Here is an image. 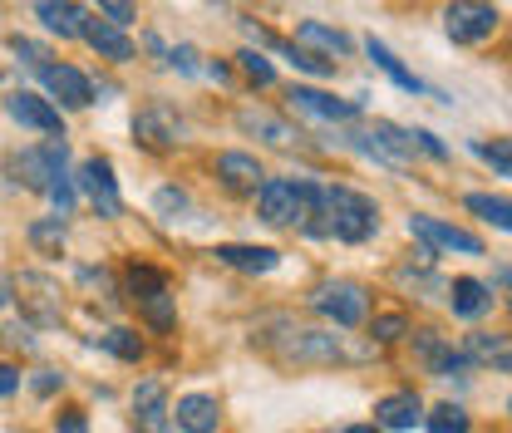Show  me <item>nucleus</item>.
<instances>
[{
	"instance_id": "f257e3e1",
	"label": "nucleus",
	"mask_w": 512,
	"mask_h": 433,
	"mask_svg": "<svg viewBox=\"0 0 512 433\" xmlns=\"http://www.w3.org/2000/svg\"><path fill=\"white\" fill-rule=\"evenodd\" d=\"M252 345H261L271 360L281 365H296V370H330V365H365L375 355V340L360 345L350 335H335V330H311V325H291V320H266L256 325Z\"/></svg>"
},
{
	"instance_id": "f03ea898",
	"label": "nucleus",
	"mask_w": 512,
	"mask_h": 433,
	"mask_svg": "<svg viewBox=\"0 0 512 433\" xmlns=\"http://www.w3.org/2000/svg\"><path fill=\"white\" fill-rule=\"evenodd\" d=\"M306 232L360 247V242H370L380 232V207H375V197H365V192H355L345 183H316V202H311Z\"/></svg>"
},
{
	"instance_id": "7ed1b4c3",
	"label": "nucleus",
	"mask_w": 512,
	"mask_h": 433,
	"mask_svg": "<svg viewBox=\"0 0 512 433\" xmlns=\"http://www.w3.org/2000/svg\"><path fill=\"white\" fill-rule=\"evenodd\" d=\"M124 296L138 306V315H143L158 335H168V330L178 325V306H173L168 276H163L158 266H148V261H128L124 266Z\"/></svg>"
},
{
	"instance_id": "20e7f679",
	"label": "nucleus",
	"mask_w": 512,
	"mask_h": 433,
	"mask_svg": "<svg viewBox=\"0 0 512 433\" xmlns=\"http://www.w3.org/2000/svg\"><path fill=\"white\" fill-rule=\"evenodd\" d=\"M311 202H316V183L311 178H266L256 192V217L266 227H301L311 222Z\"/></svg>"
},
{
	"instance_id": "39448f33",
	"label": "nucleus",
	"mask_w": 512,
	"mask_h": 433,
	"mask_svg": "<svg viewBox=\"0 0 512 433\" xmlns=\"http://www.w3.org/2000/svg\"><path fill=\"white\" fill-rule=\"evenodd\" d=\"M64 163H69L64 138H45V143L15 148V153L5 158V173H10V183L35 187V192H50V187L64 178Z\"/></svg>"
},
{
	"instance_id": "423d86ee",
	"label": "nucleus",
	"mask_w": 512,
	"mask_h": 433,
	"mask_svg": "<svg viewBox=\"0 0 512 433\" xmlns=\"http://www.w3.org/2000/svg\"><path fill=\"white\" fill-rule=\"evenodd\" d=\"M311 306H316L335 330H355V325H365V315H370V291L355 286V281H320L316 291H311Z\"/></svg>"
},
{
	"instance_id": "0eeeda50",
	"label": "nucleus",
	"mask_w": 512,
	"mask_h": 433,
	"mask_svg": "<svg viewBox=\"0 0 512 433\" xmlns=\"http://www.w3.org/2000/svg\"><path fill=\"white\" fill-rule=\"evenodd\" d=\"M15 301H20V315L40 330H55L64 320V306H60V286L45 276V271H20L15 276Z\"/></svg>"
},
{
	"instance_id": "6e6552de",
	"label": "nucleus",
	"mask_w": 512,
	"mask_h": 433,
	"mask_svg": "<svg viewBox=\"0 0 512 433\" xmlns=\"http://www.w3.org/2000/svg\"><path fill=\"white\" fill-rule=\"evenodd\" d=\"M498 30V10L488 0H448L444 5V35L453 45H483Z\"/></svg>"
},
{
	"instance_id": "1a4fd4ad",
	"label": "nucleus",
	"mask_w": 512,
	"mask_h": 433,
	"mask_svg": "<svg viewBox=\"0 0 512 433\" xmlns=\"http://www.w3.org/2000/svg\"><path fill=\"white\" fill-rule=\"evenodd\" d=\"M74 183H79V192L94 202V212L99 217H119L124 212V197H119V178H114V163L109 158H84L79 163V173H74Z\"/></svg>"
},
{
	"instance_id": "9d476101",
	"label": "nucleus",
	"mask_w": 512,
	"mask_h": 433,
	"mask_svg": "<svg viewBox=\"0 0 512 433\" xmlns=\"http://www.w3.org/2000/svg\"><path fill=\"white\" fill-rule=\"evenodd\" d=\"M409 345H414V360L424 365V374H463L473 360H468V350H453V340L439 335V330H409Z\"/></svg>"
},
{
	"instance_id": "9b49d317",
	"label": "nucleus",
	"mask_w": 512,
	"mask_h": 433,
	"mask_svg": "<svg viewBox=\"0 0 512 433\" xmlns=\"http://www.w3.org/2000/svg\"><path fill=\"white\" fill-rule=\"evenodd\" d=\"M133 138L143 143V148H178L183 138H188V124L168 109V104H143L138 109V119H133Z\"/></svg>"
},
{
	"instance_id": "f8f14e48",
	"label": "nucleus",
	"mask_w": 512,
	"mask_h": 433,
	"mask_svg": "<svg viewBox=\"0 0 512 433\" xmlns=\"http://www.w3.org/2000/svg\"><path fill=\"white\" fill-rule=\"evenodd\" d=\"M409 237H419L424 247H434V251L483 256V242H478L473 232H463V227H453V222H439V217H429V212H414V217H409Z\"/></svg>"
},
{
	"instance_id": "ddd939ff",
	"label": "nucleus",
	"mask_w": 512,
	"mask_h": 433,
	"mask_svg": "<svg viewBox=\"0 0 512 433\" xmlns=\"http://www.w3.org/2000/svg\"><path fill=\"white\" fill-rule=\"evenodd\" d=\"M5 114L20 128H35V133H50V138H64V119L60 109L45 99V94H30V89H15L5 94Z\"/></svg>"
},
{
	"instance_id": "4468645a",
	"label": "nucleus",
	"mask_w": 512,
	"mask_h": 433,
	"mask_svg": "<svg viewBox=\"0 0 512 433\" xmlns=\"http://www.w3.org/2000/svg\"><path fill=\"white\" fill-rule=\"evenodd\" d=\"M133 429L138 433H173V409L163 379H143L133 389Z\"/></svg>"
},
{
	"instance_id": "2eb2a0df",
	"label": "nucleus",
	"mask_w": 512,
	"mask_h": 433,
	"mask_svg": "<svg viewBox=\"0 0 512 433\" xmlns=\"http://www.w3.org/2000/svg\"><path fill=\"white\" fill-rule=\"evenodd\" d=\"M40 84H45L50 99H60L64 109H89V104H94V84H89V74H79L74 64H45V69H40Z\"/></svg>"
},
{
	"instance_id": "dca6fc26",
	"label": "nucleus",
	"mask_w": 512,
	"mask_h": 433,
	"mask_svg": "<svg viewBox=\"0 0 512 433\" xmlns=\"http://www.w3.org/2000/svg\"><path fill=\"white\" fill-rule=\"evenodd\" d=\"M89 50H99L104 60L114 64H128L133 60V40H128L124 25H114L109 15H84V35H79Z\"/></svg>"
},
{
	"instance_id": "f3484780",
	"label": "nucleus",
	"mask_w": 512,
	"mask_h": 433,
	"mask_svg": "<svg viewBox=\"0 0 512 433\" xmlns=\"http://www.w3.org/2000/svg\"><path fill=\"white\" fill-rule=\"evenodd\" d=\"M424 419H429V414H424V399H419L414 389H399V394H384V399H375V424H380V429L414 433Z\"/></svg>"
},
{
	"instance_id": "a211bd4d",
	"label": "nucleus",
	"mask_w": 512,
	"mask_h": 433,
	"mask_svg": "<svg viewBox=\"0 0 512 433\" xmlns=\"http://www.w3.org/2000/svg\"><path fill=\"white\" fill-rule=\"evenodd\" d=\"M301 114H316L325 124H350L355 114H360V104L355 99H335V94H325V89H306V84H291V94H286Z\"/></svg>"
},
{
	"instance_id": "6ab92c4d",
	"label": "nucleus",
	"mask_w": 512,
	"mask_h": 433,
	"mask_svg": "<svg viewBox=\"0 0 512 433\" xmlns=\"http://www.w3.org/2000/svg\"><path fill=\"white\" fill-rule=\"evenodd\" d=\"M463 350H468V360L483 365V370L512 374V335H503V330H473V335L463 340Z\"/></svg>"
},
{
	"instance_id": "aec40b11",
	"label": "nucleus",
	"mask_w": 512,
	"mask_h": 433,
	"mask_svg": "<svg viewBox=\"0 0 512 433\" xmlns=\"http://www.w3.org/2000/svg\"><path fill=\"white\" fill-rule=\"evenodd\" d=\"M173 424L183 433H217V424H222L217 394H183V399L173 404Z\"/></svg>"
},
{
	"instance_id": "412c9836",
	"label": "nucleus",
	"mask_w": 512,
	"mask_h": 433,
	"mask_svg": "<svg viewBox=\"0 0 512 433\" xmlns=\"http://www.w3.org/2000/svg\"><path fill=\"white\" fill-rule=\"evenodd\" d=\"M217 178L227 192H237V197H256L261 183H266V173H261V163H256L252 153H222L217 158Z\"/></svg>"
},
{
	"instance_id": "4be33fe9",
	"label": "nucleus",
	"mask_w": 512,
	"mask_h": 433,
	"mask_svg": "<svg viewBox=\"0 0 512 433\" xmlns=\"http://www.w3.org/2000/svg\"><path fill=\"white\" fill-rule=\"evenodd\" d=\"M365 50H370V60L380 64V69L389 74V79H394V84H399V89H404V94H429V99H439V104H453V99H444L434 84H424L419 74H409V69L399 64V55H394L384 40H375V35H370V40H365Z\"/></svg>"
},
{
	"instance_id": "5701e85b",
	"label": "nucleus",
	"mask_w": 512,
	"mask_h": 433,
	"mask_svg": "<svg viewBox=\"0 0 512 433\" xmlns=\"http://www.w3.org/2000/svg\"><path fill=\"white\" fill-rule=\"evenodd\" d=\"M448 306H453L458 320H483V315L493 310V286L478 281V276H458V281L448 286Z\"/></svg>"
},
{
	"instance_id": "b1692460",
	"label": "nucleus",
	"mask_w": 512,
	"mask_h": 433,
	"mask_svg": "<svg viewBox=\"0 0 512 433\" xmlns=\"http://www.w3.org/2000/svg\"><path fill=\"white\" fill-rule=\"evenodd\" d=\"M35 15H40V25L50 30V35H60V40H79L84 35V5H74V0H35Z\"/></svg>"
},
{
	"instance_id": "393cba45",
	"label": "nucleus",
	"mask_w": 512,
	"mask_h": 433,
	"mask_svg": "<svg viewBox=\"0 0 512 433\" xmlns=\"http://www.w3.org/2000/svg\"><path fill=\"white\" fill-rule=\"evenodd\" d=\"M237 128H242V133H256V138H266L271 148H291V143L306 138L301 128H291L286 119H276V114H266V109H242V114H237Z\"/></svg>"
},
{
	"instance_id": "a878e982",
	"label": "nucleus",
	"mask_w": 512,
	"mask_h": 433,
	"mask_svg": "<svg viewBox=\"0 0 512 433\" xmlns=\"http://www.w3.org/2000/svg\"><path fill=\"white\" fill-rule=\"evenodd\" d=\"M212 256H217L222 266H232V271H252V276H266V271L281 266V251L276 247H237V242H222Z\"/></svg>"
},
{
	"instance_id": "bb28decb",
	"label": "nucleus",
	"mask_w": 512,
	"mask_h": 433,
	"mask_svg": "<svg viewBox=\"0 0 512 433\" xmlns=\"http://www.w3.org/2000/svg\"><path fill=\"white\" fill-rule=\"evenodd\" d=\"M296 45L316 50L325 60L350 55V35H345V30H330V25H320V20H301V25H296Z\"/></svg>"
},
{
	"instance_id": "cd10ccee",
	"label": "nucleus",
	"mask_w": 512,
	"mask_h": 433,
	"mask_svg": "<svg viewBox=\"0 0 512 433\" xmlns=\"http://www.w3.org/2000/svg\"><path fill=\"white\" fill-rule=\"evenodd\" d=\"M468 212H478L483 222H493L498 232H512V202L493 192H468Z\"/></svg>"
},
{
	"instance_id": "c85d7f7f",
	"label": "nucleus",
	"mask_w": 512,
	"mask_h": 433,
	"mask_svg": "<svg viewBox=\"0 0 512 433\" xmlns=\"http://www.w3.org/2000/svg\"><path fill=\"white\" fill-rule=\"evenodd\" d=\"M409 330H414V325H409V315H399V310L370 320V340H375V345H394V340H404Z\"/></svg>"
},
{
	"instance_id": "c756f323",
	"label": "nucleus",
	"mask_w": 512,
	"mask_h": 433,
	"mask_svg": "<svg viewBox=\"0 0 512 433\" xmlns=\"http://www.w3.org/2000/svg\"><path fill=\"white\" fill-rule=\"evenodd\" d=\"M94 345H104L109 355H119V360H128V365H138V360H143V340H138L133 330H109V335H99Z\"/></svg>"
},
{
	"instance_id": "7c9ffc66",
	"label": "nucleus",
	"mask_w": 512,
	"mask_h": 433,
	"mask_svg": "<svg viewBox=\"0 0 512 433\" xmlns=\"http://www.w3.org/2000/svg\"><path fill=\"white\" fill-rule=\"evenodd\" d=\"M153 207H158V217H168V222H183L192 212V197L183 187H158L153 192Z\"/></svg>"
},
{
	"instance_id": "2f4dec72",
	"label": "nucleus",
	"mask_w": 512,
	"mask_h": 433,
	"mask_svg": "<svg viewBox=\"0 0 512 433\" xmlns=\"http://www.w3.org/2000/svg\"><path fill=\"white\" fill-rule=\"evenodd\" d=\"M473 153L493 168V173H503V178H512V138H493V143H473Z\"/></svg>"
},
{
	"instance_id": "473e14b6",
	"label": "nucleus",
	"mask_w": 512,
	"mask_h": 433,
	"mask_svg": "<svg viewBox=\"0 0 512 433\" xmlns=\"http://www.w3.org/2000/svg\"><path fill=\"white\" fill-rule=\"evenodd\" d=\"M429 433H468V414L458 409V404H439V409H429Z\"/></svg>"
},
{
	"instance_id": "72a5a7b5",
	"label": "nucleus",
	"mask_w": 512,
	"mask_h": 433,
	"mask_svg": "<svg viewBox=\"0 0 512 433\" xmlns=\"http://www.w3.org/2000/svg\"><path fill=\"white\" fill-rule=\"evenodd\" d=\"M30 247L60 256V247H64V222H60V217H50V222H35V227H30Z\"/></svg>"
},
{
	"instance_id": "f704fd0d",
	"label": "nucleus",
	"mask_w": 512,
	"mask_h": 433,
	"mask_svg": "<svg viewBox=\"0 0 512 433\" xmlns=\"http://www.w3.org/2000/svg\"><path fill=\"white\" fill-rule=\"evenodd\" d=\"M237 64H242V74H247L252 84H276V69H271V60H266L261 50H242Z\"/></svg>"
},
{
	"instance_id": "c9c22d12",
	"label": "nucleus",
	"mask_w": 512,
	"mask_h": 433,
	"mask_svg": "<svg viewBox=\"0 0 512 433\" xmlns=\"http://www.w3.org/2000/svg\"><path fill=\"white\" fill-rule=\"evenodd\" d=\"M10 50L20 55V64H25V69H35V74L50 64V50H45V45H35V40H25V35H10Z\"/></svg>"
},
{
	"instance_id": "e433bc0d",
	"label": "nucleus",
	"mask_w": 512,
	"mask_h": 433,
	"mask_svg": "<svg viewBox=\"0 0 512 433\" xmlns=\"http://www.w3.org/2000/svg\"><path fill=\"white\" fill-rule=\"evenodd\" d=\"M74 192H79V183H74V178L64 173V178H60V183H55V187H50L45 197L55 202V212H60V217H69V212H74Z\"/></svg>"
},
{
	"instance_id": "4c0bfd02",
	"label": "nucleus",
	"mask_w": 512,
	"mask_h": 433,
	"mask_svg": "<svg viewBox=\"0 0 512 433\" xmlns=\"http://www.w3.org/2000/svg\"><path fill=\"white\" fill-rule=\"evenodd\" d=\"M94 5H99V15H109L114 25H128V20L138 15V10H133V0H94Z\"/></svg>"
},
{
	"instance_id": "58836bf2",
	"label": "nucleus",
	"mask_w": 512,
	"mask_h": 433,
	"mask_svg": "<svg viewBox=\"0 0 512 433\" xmlns=\"http://www.w3.org/2000/svg\"><path fill=\"white\" fill-rule=\"evenodd\" d=\"M414 143H419V153H429V158H439V163L448 158V148L434 138V133H429V128H414Z\"/></svg>"
},
{
	"instance_id": "ea45409f",
	"label": "nucleus",
	"mask_w": 512,
	"mask_h": 433,
	"mask_svg": "<svg viewBox=\"0 0 512 433\" xmlns=\"http://www.w3.org/2000/svg\"><path fill=\"white\" fill-rule=\"evenodd\" d=\"M55 433H89V419L79 409H64L60 419H55Z\"/></svg>"
},
{
	"instance_id": "a19ab883",
	"label": "nucleus",
	"mask_w": 512,
	"mask_h": 433,
	"mask_svg": "<svg viewBox=\"0 0 512 433\" xmlns=\"http://www.w3.org/2000/svg\"><path fill=\"white\" fill-rule=\"evenodd\" d=\"M168 64L183 69V74H197V50H192V45H178V50H168Z\"/></svg>"
},
{
	"instance_id": "79ce46f5",
	"label": "nucleus",
	"mask_w": 512,
	"mask_h": 433,
	"mask_svg": "<svg viewBox=\"0 0 512 433\" xmlns=\"http://www.w3.org/2000/svg\"><path fill=\"white\" fill-rule=\"evenodd\" d=\"M15 389H20V370H15V365H5V360H0V399H10V394H15Z\"/></svg>"
},
{
	"instance_id": "37998d69",
	"label": "nucleus",
	"mask_w": 512,
	"mask_h": 433,
	"mask_svg": "<svg viewBox=\"0 0 512 433\" xmlns=\"http://www.w3.org/2000/svg\"><path fill=\"white\" fill-rule=\"evenodd\" d=\"M64 384V374H55V370H40L35 374V394H55Z\"/></svg>"
},
{
	"instance_id": "c03bdc74",
	"label": "nucleus",
	"mask_w": 512,
	"mask_h": 433,
	"mask_svg": "<svg viewBox=\"0 0 512 433\" xmlns=\"http://www.w3.org/2000/svg\"><path fill=\"white\" fill-rule=\"evenodd\" d=\"M10 301H15V286H10V281H5V276H0V310L10 306Z\"/></svg>"
},
{
	"instance_id": "a18cd8bd",
	"label": "nucleus",
	"mask_w": 512,
	"mask_h": 433,
	"mask_svg": "<svg viewBox=\"0 0 512 433\" xmlns=\"http://www.w3.org/2000/svg\"><path fill=\"white\" fill-rule=\"evenodd\" d=\"M345 433H380V424H350Z\"/></svg>"
},
{
	"instance_id": "49530a36",
	"label": "nucleus",
	"mask_w": 512,
	"mask_h": 433,
	"mask_svg": "<svg viewBox=\"0 0 512 433\" xmlns=\"http://www.w3.org/2000/svg\"><path fill=\"white\" fill-rule=\"evenodd\" d=\"M498 281L508 286V306H512V271H498Z\"/></svg>"
},
{
	"instance_id": "de8ad7c7",
	"label": "nucleus",
	"mask_w": 512,
	"mask_h": 433,
	"mask_svg": "<svg viewBox=\"0 0 512 433\" xmlns=\"http://www.w3.org/2000/svg\"><path fill=\"white\" fill-rule=\"evenodd\" d=\"M0 79H5V64H0Z\"/></svg>"
},
{
	"instance_id": "09e8293b",
	"label": "nucleus",
	"mask_w": 512,
	"mask_h": 433,
	"mask_svg": "<svg viewBox=\"0 0 512 433\" xmlns=\"http://www.w3.org/2000/svg\"><path fill=\"white\" fill-rule=\"evenodd\" d=\"M508 414H512V399H508Z\"/></svg>"
}]
</instances>
